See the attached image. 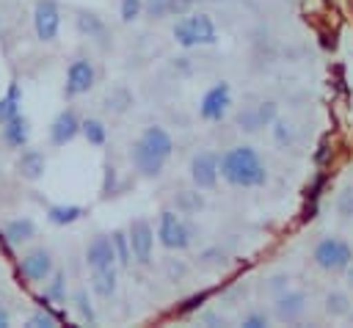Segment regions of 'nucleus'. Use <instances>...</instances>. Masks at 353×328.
<instances>
[{
  "mask_svg": "<svg viewBox=\"0 0 353 328\" xmlns=\"http://www.w3.org/2000/svg\"><path fill=\"white\" fill-rule=\"evenodd\" d=\"M171 152H174V141H171L168 130L160 127V124H152V127H146V130L138 135V141L132 143L130 160H132V165H135V171H138L141 176L154 179V176L163 174V168H165Z\"/></svg>",
  "mask_w": 353,
  "mask_h": 328,
  "instance_id": "1",
  "label": "nucleus"
},
{
  "mask_svg": "<svg viewBox=\"0 0 353 328\" xmlns=\"http://www.w3.org/2000/svg\"><path fill=\"white\" fill-rule=\"evenodd\" d=\"M221 179L232 187H262L268 182V168L254 146H232L218 157Z\"/></svg>",
  "mask_w": 353,
  "mask_h": 328,
  "instance_id": "2",
  "label": "nucleus"
},
{
  "mask_svg": "<svg viewBox=\"0 0 353 328\" xmlns=\"http://www.w3.org/2000/svg\"><path fill=\"white\" fill-rule=\"evenodd\" d=\"M171 33H174L179 47H199V44H215L218 41L215 22L207 14H201V11H193V14L182 17L171 28Z\"/></svg>",
  "mask_w": 353,
  "mask_h": 328,
  "instance_id": "3",
  "label": "nucleus"
},
{
  "mask_svg": "<svg viewBox=\"0 0 353 328\" xmlns=\"http://www.w3.org/2000/svg\"><path fill=\"white\" fill-rule=\"evenodd\" d=\"M312 256H314V265H317V267H323V270H328V273H342V270H347L350 262H353V248H350L342 237H323V240L314 245Z\"/></svg>",
  "mask_w": 353,
  "mask_h": 328,
  "instance_id": "4",
  "label": "nucleus"
},
{
  "mask_svg": "<svg viewBox=\"0 0 353 328\" xmlns=\"http://www.w3.org/2000/svg\"><path fill=\"white\" fill-rule=\"evenodd\" d=\"M157 240L168 251H185L190 245V226L185 223L182 212L176 209H163L160 223H157Z\"/></svg>",
  "mask_w": 353,
  "mask_h": 328,
  "instance_id": "5",
  "label": "nucleus"
},
{
  "mask_svg": "<svg viewBox=\"0 0 353 328\" xmlns=\"http://www.w3.org/2000/svg\"><path fill=\"white\" fill-rule=\"evenodd\" d=\"M229 107H232V88H229V83L221 80L204 91V96L199 102V116L204 121H223Z\"/></svg>",
  "mask_w": 353,
  "mask_h": 328,
  "instance_id": "6",
  "label": "nucleus"
},
{
  "mask_svg": "<svg viewBox=\"0 0 353 328\" xmlns=\"http://www.w3.org/2000/svg\"><path fill=\"white\" fill-rule=\"evenodd\" d=\"M97 83V69L88 58H74L66 69V83H63V96L74 99L80 94H88Z\"/></svg>",
  "mask_w": 353,
  "mask_h": 328,
  "instance_id": "7",
  "label": "nucleus"
},
{
  "mask_svg": "<svg viewBox=\"0 0 353 328\" xmlns=\"http://www.w3.org/2000/svg\"><path fill=\"white\" fill-rule=\"evenodd\" d=\"M33 30L39 41H55L61 30V8L55 0H36L33 6Z\"/></svg>",
  "mask_w": 353,
  "mask_h": 328,
  "instance_id": "8",
  "label": "nucleus"
},
{
  "mask_svg": "<svg viewBox=\"0 0 353 328\" xmlns=\"http://www.w3.org/2000/svg\"><path fill=\"white\" fill-rule=\"evenodd\" d=\"M218 154L210 152V149H201L193 154L190 160V182L199 187V190H212L218 185Z\"/></svg>",
  "mask_w": 353,
  "mask_h": 328,
  "instance_id": "9",
  "label": "nucleus"
},
{
  "mask_svg": "<svg viewBox=\"0 0 353 328\" xmlns=\"http://www.w3.org/2000/svg\"><path fill=\"white\" fill-rule=\"evenodd\" d=\"M127 237H130V251H132V259L138 265H149L152 262V245H154V229L146 218H135L127 229Z\"/></svg>",
  "mask_w": 353,
  "mask_h": 328,
  "instance_id": "10",
  "label": "nucleus"
},
{
  "mask_svg": "<svg viewBox=\"0 0 353 328\" xmlns=\"http://www.w3.org/2000/svg\"><path fill=\"white\" fill-rule=\"evenodd\" d=\"M52 270H55V262H52V254L47 248H33L19 259V273L33 284L47 281L52 276Z\"/></svg>",
  "mask_w": 353,
  "mask_h": 328,
  "instance_id": "11",
  "label": "nucleus"
},
{
  "mask_svg": "<svg viewBox=\"0 0 353 328\" xmlns=\"http://www.w3.org/2000/svg\"><path fill=\"white\" fill-rule=\"evenodd\" d=\"M77 135H80V119H77V113L72 107H63L50 124V143L52 146H66Z\"/></svg>",
  "mask_w": 353,
  "mask_h": 328,
  "instance_id": "12",
  "label": "nucleus"
},
{
  "mask_svg": "<svg viewBox=\"0 0 353 328\" xmlns=\"http://www.w3.org/2000/svg\"><path fill=\"white\" fill-rule=\"evenodd\" d=\"M306 311V295L298 292V289H284L279 292L276 298V306H273V314L279 322H298Z\"/></svg>",
  "mask_w": 353,
  "mask_h": 328,
  "instance_id": "13",
  "label": "nucleus"
},
{
  "mask_svg": "<svg viewBox=\"0 0 353 328\" xmlns=\"http://www.w3.org/2000/svg\"><path fill=\"white\" fill-rule=\"evenodd\" d=\"M85 265L91 270H99V267H113L116 265V248H113V240L108 234H97L88 245H85Z\"/></svg>",
  "mask_w": 353,
  "mask_h": 328,
  "instance_id": "14",
  "label": "nucleus"
},
{
  "mask_svg": "<svg viewBox=\"0 0 353 328\" xmlns=\"http://www.w3.org/2000/svg\"><path fill=\"white\" fill-rule=\"evenodd\" d=\"M279 116H276V102H259V105H254V107H245L240 116H237V124H240V130H245V132H256L259 127H268V124H273Z\"/></svg>",
  "mask_w": 353,
  "mask_h": 328,
  "instance_id": "15",
  "label": "nucleus"
},
{
  "mask_svg": "<svg viewBox=\"0 0 353 328\" xmlns=\"http://www.w3.org/2000/svg\"><path fill=\"white\" fill-rule=\"evenodd\" d=\"M14 168H17V174H19L25 182H36V179H41V174H44V168H47V157H44V152H39V149H22V154L17 157Z\"/></svg>",
  "mask_w": 353,
  "mask_h": 328,
  "instance_id": "16",
  "label": "nucleus"
},
{
  "mask_svg": "<svg viewBox=\"0 0 353 328\" xmlns=\"http://www.w3.org/2000/svg\"><path fill=\"white\" fill-rule=\"evenodd\" d=\"M0 135H3V143H6V146L22 149V146L28 143V138H30V121L19 113V116H14L11 121L0 124Z\"/></svg>",
  "mask_w": 353,
  "mask_h": 328,
  "instance_id": "17",
  "label": "nucleus"
},
{
  "mask_svg": "<svg viewBox=\"0 0 353 328\" xmlns=\"http://www.w3.org/2000/svg\"><path fill=\"white\" fill-rule=\"evenodd\" d=\"M3 234L11 245H22L28 240L36 237V223L30 218H11L6 226H3Z\"/></svg>",
  "mask_w": 353,
  "mask_h": 328,
  "instance_id": "18",
  "label": "nucleus"
},
{
  "mask_svg": "<svg viewBox=\"0 0 353 328\" xmlns=\"http://www.w3.org/2000/svg\"><path fill=\"white\" fill-rule=\"evenodd\" d=\"M94 295L99 298H113L116 295V265L113 267H99V270H91V278H88Z\"/></svg>",
  "mask_w": 353,
  "mask_h": 328,
  "instance_id": "19",
  "label": "nucleus"
},
{
  "mask_svg": "<svg viewBox=\"0 0 353 328\" xmlns=\"http://www.w3.org/2000/svg\"><path fill=\"white\" fill-rule=\"evenodd\" d=\"M19 105H22V91H19V83L11 80L8 83V91L6 96H0V124L11 121L14 116H19Z\"/></svg>",
  "mask_w": 353,
  "mask_h": 328,
  "instance_id": "20",
  "label": "nucleus"
},
{
  "mask_svg": "<svg viewBox=\"0 0 353 328\" xmlns=\"http://www.w3.org/2000/svg\"><path fill=\"white\" fill-rule=\"evenodd\" d=\"M83 207L80 204H52L47 207V221L52 226H66V223H74L77 218H83Z\"/></svg>",
  "mask_w": 353,
  "mask_h": 328,
  "instance_id": "21",
  "label": "nucleus"
},
{
  "mask_svg": "<svg viewBox=\"0 0 353 328\" xmlns=\"http://www.w3.org/2000/svg\"><path fill=\"white\" fill-rule=\"evenodd\" d=\"M80 132L91 146H105V141H108V130H105V124L99 119H83L80 121Z\"/></svg>",
  "mask_w": 353,
  "mask_h": 328,
  "instance_id": "22",
  "label": "nucleus"
},
{
  "mask_svg": "<svg viewBox=\"0 0 353 328\" xmlns=\"http://www.w3.org/2000/svg\"><path fill=\"white\" fill-rule=\"evenodd\" d=\"M323 309L331 317H345V314H350V298L345 292H339V289H331L325 295V306Z\"/></svg>",
  "mask_w": 353,
  "mask_h": 328,
  "instance_id": "23",
  "label": "nucleus"
},
{
  "mask_svg": "<svg viewBox=\"0 0 353 328\" xmlns=\"http://www.w3.org/2000/svg\"><path fill=\"white\" fill-rule=\"evenodd\" d=\"M204 207V196L199 193V187L196 190H182L179 196H176V209L182 212V215H193V212H199Z\"/></svg>",
  "mask_w": 353,
  "mask_h": 328,
  "instance_id": "24",
  "label": "nucleus"
},
{
  "mask_svg": "<svg viewBox=\"0 0 353 328\" xmlns=\"http://www.w3.org/2000/svg\"><path fill=\"white\" fill-rule=\"evenodd\" d=\"M110 240H113V248H116V262H119L121 267H127V265L132 262V251H130V237H127V232H124V229H116Z\"/></svg>",
  "mask_w": 353,
  "mask_h": 328,
  "instance_id": "25",
  "label": "nucleus"
},
{
  "mask_svg": "<svg viewBox=\"0 0 353 328\" xmlns=\"http://www.w3.org/2000/svg\"><path fill=\"white\" fill-rule=\"evenodd\" d=\"M72 300H74L77 317H80L83 322L94 325V322H97V314H94V306H91V300H88V292H85V289H77V292L72 295Z\"/></svg>",
  "mask_w": 353,
  "mask_h": 328,
  "instance_id": "26",
  "label": "nucleus"
},
{
  "mask_svg": "<svg viewBox=\"0 0 353 328\" xmlns=\"http://www.w3.org/2000/svg\"><path fill=\"white\" fill-rule=\"evenodd\" d=\"M44 298L50 300H66V276L52 270V276L47 278V287H44Z\"/></svg>",
  "mask_w": 353,
  "mask_h": 328,
  "instance_id": "27",
  "label": "nucleus"
},
{
  "mask_svg": "<svg viewBox=\"0 0 353 328\" xmlns=\"http://www.w3.org/2000/svg\"><path fill=\"white\" fill-rule=\"evenodd\" d=\"M77 30H80V33H88V36H102V33H105V25L99 22L97 14L80 11V14H77Z\"/></svg>",
  "mask_w": 353,
  "mask_h": 328,
  "instance_id": "28",
  "label": "nucleus"
},
{
  "mask_svg": "<svg viewBox=\"0 0 353 328\" xmlns=\"http://www.w3.org/2000/svg\"><path fill=\"white\" fill-rule=\"evenodd\" d=\"M127 105H130V94H127L124 88L110 91V94H108V99H105V107H108V110H113V113H121Z\"/></svg>",
  "mask_w": 353,
  "mask_h": 328,
  "instance_id": "29",
  "label": "nucleus"
},
{
  "mask_svg": "<svg viewBox=\"0 0 353 328\" xmlns=\"http://www.w3.org/2000/svg\"><path fill=\"white\" fill-rule=\"evenodd\" d=\"M273 138H276V143H279V146H290V143H292V138H295L292 124H287V121L276 119V121H273Z\"/></svg>",
  "mask_w": 353,
  "mask_h": 328,
  "instance_id": "30",
  "label": "nucleus"
},
{
  "mask_svg": "<svg viewBox=\"0 0 353 328\" xmlns=\"http://www.w3.org/2000/svg\"><path fill=\"white\" fill-rule=\"evenodd\" d=\"M141 11H143V0H119V14H121L124 22L138 19Z\"/></svg>",
  "mask_w": 353,
  "mask_h": 328,
  "instance_id": "31",
  "label": "nucleus"
},
{
  "mask_svg": "<svg viewBox=\"0 0 353 328\" xmlns=\"http://www.w3.org/2000/svg\"><path fill=\"white\" fill-rule=\"evenodd\" d=\"M55 325H58V320L44 309H39L28 317V328H55Z\"/></svg>",
  "mask_w": 353,
  "mask_h": 328,
  "instance_id": "32",
  "label": "nucleus"
},
{
  "mask_svg": "<svg viewBox=\"0 0 353 328\" xmlns=\"http://www.w3.org/2000/svg\"><path fill=\"white\" fill-rule=\"evenodd\" d=\"M270 320H268V314H262V311H254V314H245L243 317V325L245 328H265Z\"/></svg>",
  "mask_w": 353,
  "mask_h": 328,
  "instance_id": "33",
  "label": "nucleus"
},
{
  "mask_svg": "<svg viewBox=\"0 0 353 328\" xmlns=\"http://www.w3.org/2000/svg\"><path fill=\"white\" fill-rule=\"evenodd\" d=\"M339 212L347 218V215H353V190H345L342 193V198H339Z\"/></svg>",
  "mask_w": 353,
  "mask_h": 328,
  "instance_id": "34",
  "label": "nucleus"
},
{
  "mask_svg": "<svg viewBox=\"0 0 353 328\" xmlns=\"http://www.w3.org/2000/svg\"><path fill=\"white\" fill-rule=\"evenodd\" d=\"M204 300H207V292H199V295L188 298V300H185V306H182L179 311H182V314H185V311H193V309H199V306H201Z\"/></svg>",
  "mask_w": 353,
  "mask_h": 328,
  "instance_id": "35",
  "label": "nucleus"
},
{
  "mask_svg": "<svg viewBox=\"0 0 353 328\" xmlns=\"http://www.w3.org/2000/svg\"><path fill=\"white\" fill-rule=\"evenodd\" d=\"M165 3H168V14H185L193 6V0H165Z\"/></svg>",
  "mask_w": 353,
  "mask_h": 328,
  "instance_id": "36",
  "label": "nucleus"
},
{
  "mask_svg": "<svg viewBox=\"0 0 353 328\" xmlns=\"http://www.w3.org/2000/svg\"><path fill=\"white\" fill-rule=\"evenodd\" d=\"M199 322L201 325H223L226 320L221 314H215V311H204V314H199Z\"/></svg>",
  "mask_w": 353,
  "mask_h": 328,
  "instance_id": "37",
  "label": "nucleus"
},
{
  "mask_svg": "<svg viewBox=\"0 0 353 328\" xmlns=\"http://www.w3.org/2000/svg\"><path fill=\"white\" fill-rule=\"evenodd\" d=\"M113 182H116V171L110 165H105V185H102V193H113Z\"/></svg>",
  "mask_w": 353,
  "mask_h": 328,
  "instance_id": "38",
  "label": "nucleus"
},
{
  "mask_svg": "<svg viewBox=\"0 0 353 328\" xmlns=\"http://www.w3.org/2000/svg\"><path fill=\"white\" fill-rule=\"evenodd\" d=\"M8 325H11V311L0 303V328H8Z\"/></svg>",
  "mask_w": 353,
  "mask_h": 328,
  "instance_id": "39",
  "label": "nucleus"
},
{
  "mask_svg": "<svg viewBox=\"0 0 353 328\" xmlns=\"http://www.w3.org/2000/svg\"><path fill=\"white\" fill-rule=\"evenodd\" d=\"M347 281H350V287H353V265L347 267Z\"/></svg>",
  "mask_w": 353,
  "mask_h": 328,
  "instance_id": "40",
  "label": "nucleus"
},
{
  "mask_svg": "<svg viewBox=\"0 0 353 328\" xmlns=\"http://www.w3.org/2000/svg\"><path fill=\"white\" fill-rule=\"evenodd\" d=\"M350 322H353V314H350Z\"/></svg>",
  "mask_w": 353,
  "mask_h": 328,
  "instance_id": "41",
  "label": "nucleus"
}]
</instances>
